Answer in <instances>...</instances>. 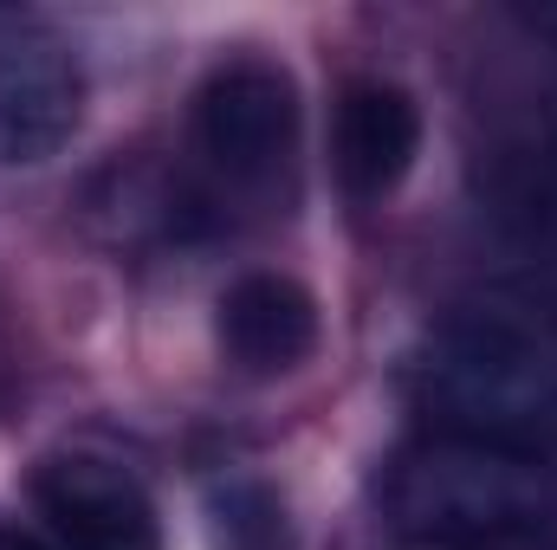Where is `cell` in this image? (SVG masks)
Returning a JSON list of instances; mask_svg holds the SVG:
<instances>
[{
	"mask_svg": "<svg viewBox=\"0 0 557 550\" xmlns=\"http://www.w3.org/2000/svg\"><path fill=\"white\" fill-rule=\"evenodd\" d=\"M434 434L512 453L557 447V298L486 291L454 304L416 363Z\"/></svg>",
	"mask_w": 557,
	"mask_h": 550,
	"instance_id": "cell-1",
	"label": "cell"
},
{
	"mask_svg": "<svg viewBox=\"0 0 557 550\" xmlns=\"http://www.w3.org/2000/svg\"><path fill=\"white\" fill-rule=\"evenodd\" d=\"M519 26H525L532 39H545V46L557 52V0H552V7H519Z\"/></svg>",
	"mask_w": 557,
	"mask_h": 550,
	"instance_id": "cell-8",
	"label": "cell"
},
{
	"mask_svg": "<svg viewBox=\"0 0 557 550\" xmlns=\"http://www.w3.org/2000/svg\"><path fill=\"white\" fill-rule=\"evenodd\" d=\"M221 343L240 370L253 376H278V370H298L318 343V304L305 298V285L278 273H253L240 278L227 298H221Z\"/></svg>",
	"mask_w": 557,
	"mask_h": 550,
	"instance_id": "cell-7",
	"label": "cell"
},
{
	"mask_svg": "<svg viewBox=\"0 0 557 550\" xmlns=\"http://www.w3.org/2000/svg\"><path fill=\"white\" fill-rule=\"evenodd\" d=\"M0 550H59V545H39L33 532H13V525H0Z\"/></svg>",
	"mask_w": 557,
	"mask_h": 550,
	"instance_id": "cell-9",
	"label": "cell"
},
{
	"mask_svg": "<svg viewBox=\"0 0 557 550\" xmlns=\"http://www.w3.org/2000/svg\"><path fill=\"white\" fill-rule=\"evenodd\" d=\"M383 518L421 550H532L557 525V479L539 453L428 434L389 466Z\"/></svg>",
	"mask_w": 557,
	"mask_h": 550,
	"instance_id": "cell-2",
	"label": "cell"
},
{
	"mask_svg": "<svg viewBox=\"0 0 557 550\" xmlns=\"http://www.w3.org/2000/svg\"><path fill=\"white\" fill-rule=\"evenodd\" d=\"M78 65L65 39L20 7H0V162H46L78 130Z\"/></svg>",
	"mask_w": 557,
	"mask_h": 550,
	"instance_id": "cell-4",
	"label": "cell"
},
{
	"mask_svg": "<svg viewBox=\"0 0 557 550\" xmlns=\"http://www.w3.org/2000/svg\"><path fill=\"white\" fill-rule=\"evenodd\" d=\"M552 175H557V117H552Z\"/></svg>",
	"mask_w": 557,
	"mask_h": 550,
	"instance_id": "cell-10",
	"label": "cell"
},
{
	"mask_svg": "<svg viewBox=\"0 0 557 550\" xmlns=\"http://www.w3.org/2000/svg\"><path fill=\"white\" fill-rule=\"evenodd\" d=\"M292 137H298V91L278 65L260 59L221 65L195 98V142L221 182L240 188L273 182L292 155Z\"/></svg>",
	"mask_w": 557,
	"mask_h": 550,
	"instance_id": "cell-3",
	"label": "cell"
},
{
	"mask_svg": "<svg viewBox=\"0 0 557 550\" xmlns=\"http://www.w3.org/2000/svg\"><path fill=\"white\" fill-rule=\"evenodd\" d=\"M39 512L59 550H162V518L117 460L72 453L39 473Z\"/></svg>",
	"mask_w": 557,
	"mask_h": 550,
	"instance_id": "cell-5",
	"label": "cell"
},
{
	"mask_svg": "<svg viewBox=\"0 0 557 550\" xmlns=\"http://www.w3.org/2000/svg\"><path fill=\"white\" fill-rule=\"evenodd\" d=\"M337 175L357 201H383L409 168H416L421 149V111L403 85H383V78H363L344 91L337 104Z\"/></svg>",
	"mask_w": 557,
	"mask_h": 550,
	"instance_id": "cell-6",
	"label": "cell"
}]
</instances>
